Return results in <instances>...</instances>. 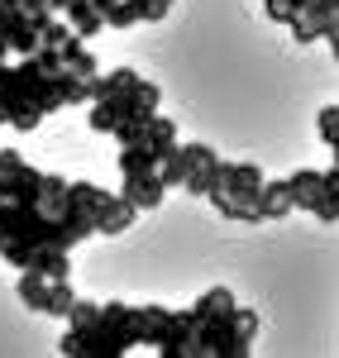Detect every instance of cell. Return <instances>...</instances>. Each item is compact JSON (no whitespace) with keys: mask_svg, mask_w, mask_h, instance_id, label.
<instances>
[{"mask_svg":"<svg viewBox=\"0 0 339 358\" xmlns=\"http://www.w3.org/2000/svg\"><path fill=\"white\" fill-rule=\"evenodd\" d=\"M20 15H24V20H34V24H43V20H48V15H57V10H53V0H20Z\"/></svg>","mask_w":339,"mask_h":358,"instance_id":"obj_12","label":"cell"},{"mask_svg":"<svg viewBox=\"0 0 339 358\" xmlns=\"http://www.w3.org/2000/svg\"><path fill=\"white\" fill-rule=\"evenodd\" d=\"M5 53H10V48H5V43H0V62H5Z\"/></svg>","mask_w":339,"mask_h":358,"instance_id":"obj_14","label":"cell"},{"mask_svg":"<svg viewBox=\"0 0 339 358\" xmlns=\"http://www.w3.org/2000/svg\"><path fill=\"white\" fill-rule=\"evenodd\" d=\"M287 192H291V206L296 210H311L325 201V172H311V167H301V172H291L287 177Z\"/></svg>","mask_w":339,"mask_h":358,"instance_id":"obj_3","label":"cell"},{"mask_svg":"<svg viewBox=\"0 0 339 358\" xmlns=\"http://www.w3.org/2000/svg\"><path fill=\"white\" fill-rule=\"evenodd\" d=\"M163 177L158 172H134V177H124V201L134 206V210H153L158 201H163Z\"/></svg>","mask_w":339,"mask_h":358,"instance_id":"obj_4","label":"cell"},{"mask_svg":"<svg viewBox=\"0 0 339 358\" xmlns=\"http://www.w3.org/2000/svg\"><path fill=\"white\" fill-rule=\"evenodd\" d=\"M287 210H296L287 182H263V192H258V215H263V220H282Z\"/></svg>","mask_w":339,"mask_h":358,"instance_id":"obj_6","label":"cell"},{"mask_svg":"<svg viewBox=\"0 0 339 358\" xmlns=\"http://www.w3.org/2000/svg\"><path fill=\"white\" fill-rule=\"evenodd\" d=\"M335 24H339V0H311L301 10V20L291 24V38L296 43H315V38H325Z\"/></svg>","mask_w":339,"mask_h":358,"instance_id":"obj_2","label":"cell"},{"mask_svg":"<svg viewBox=\"0 0 339 358\" xmlns=\"http://www.w3.org/2000/svg\"><path fill=\"white\" fill-rule=\"evenodd\" d=\"M201 148H205V143H187V148H172L168 158H163V163H158V177H163V187H187V172H192V163H196L201 158Z\"/></svg>","mask_w":339,"mask_h":358,"instance_id":"obj_5","label":"cell"},{"mask_svg":"<svg viewBox=\"0 0 339 358\" xmlns=\"http://www.w3.org/2000/svg\"><path fill=\"white\" fill-rule=\"evenodd\" d=\"M263 172L254 163H210V182H205V196L215 201V210L225 220H263L258 215V192H263Z\"/></svg>","mask_w":339,"mask_h":358,"instance_id":"obj_1","label":"cell"},{"mask_svg":"<svg viewBox=\"0 0 339 358\" xmlns=\"http://www.w3.org/2000/svg\"><path fill=\"white\" fill-rule=\"evenodd\" d=\"M101 15H106V24H115V29L139 24V10H134L129 0H115V5H106V10H101Z\"/></svg>","mask_w":339,"mask_h":358,"instance_id":"obj_10","label":"cell"},{"mask_svg":"<svg viewBox=\"0 0 339 358\" xmlns=\"http://www.w3.org/2000/svg\"><path fill=\"white\" fill-rule=\"evenodd\" d=\"M48 292H53V277L34 273V268H24V273H20V301H24V306L43 310V306H48Z\"/></svg>","mask_w":339,"mask_h":358,"instance_id":"obj_7","label":"cell"},{"mask_svg":"<svg viewBox=\"0 0 339 358\" xmlns=\"http://www.w3.org/2000/svg\"><path fill=\"white\" fill-rule=\"evenodd\" d=\"M229 310H234V292H225V287L205 292L196 301V315H229Z\"/></svg>","mask_w":339,"mask_h":358,"instance_id":"obj_9","label":"cell"},{"mask_svg":"<svg viewBox=\"0 0 339 358\" xmlns=\"http://www.w3.org/2000/svg\"><path fill=\"white\" fill-rule=\"evenodd\" d=\"M325 38H330V48H335V57H339V24L330 29V34H325Z\"/></svg>","mask_w":339,"mask_h":358,"instance_id":"obj_13","label":"cell"},{"mask_svg":"<svg viewBox=\"0 0 339 358\" xmlns=\"http://www.w3.org/2000/svg\"><path fill=\"white\" fill-rule=\"evenodd\" d=\"M320 138H325L330 148H339V106L320 110Z\"/></svg>","mask_w":339,"mask_h":358,"instance_id":"obj_11","label":"cell"},{"mask_svg":"<svg viewBox=\"0 0 339 358\" xmlns=\"http://www.w3.org/2000/svg\"><path fill=\"white\" fill-rule=\"evenodd\" d=\"M72 306H77V292L67 287V277H57L53 292H48V306H43V315H67Z\"/></svg>","mask_w":339,"mask_h":358,"instance_id":"obj_8","label":"cell"}]
</instances>
